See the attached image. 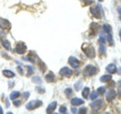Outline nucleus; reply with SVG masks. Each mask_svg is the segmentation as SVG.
I'll return each mask as SVG.
<instances>
[{
  "instance_id": "1",
  "label": "nucleus",
  "mask_w": 121,
  "mask_h": 114,
  "mask_svg": "<svg viewBox=\"0 0 121 114\" xmlns=\"http://www.w3.org/2000/svg\"><path fill=\"white\" fill-rule=\"evenodd\" d=\"M91 14L93 15L94 18H96V19H100V18L102 17L103 13H104V10H103L101 5L98 4V5H96L95 7H91Z\"/></svg>"
},
{
  "instance_id": "2",
  "label": "nucleus",
  "mask_w": 121,
  "mask_h": 114,
  "mask_svg": "<svg viewBox=\"0 0 121 114\" xmlns=\"http://www.w3.org/2000/svg\"><path fill=\"white\" fill-rule=\"evenodd\" d=\"M82 49L85 52V54L90 58H94L96 55V52H95V49L91 46V45H87V44H84L82 46Z\"/></svg>"
},
{
  "instance_id": "3",
  "label": "nucleus",
  "mask_w": 121,
  "mask_h": 114,
  "mask_svg": "<svg viewBox=\"0 0 121 114\" xmlns=\"http://www.w3.org/2000/svg\"><path fill=\"white\" fill-rule=\"evenodd\" d=\"M97 72H98V68H97L96 66H92V65H88V66H86V67H85L84 70H83L84 75L87 76V77L93 76V75H95Z\"/></svg>"
},
{
  "instance_id": "4",
  "label": "nucleus",
  "mask_w": 121,
  "mask_h": 114,
  "mask_svg": "<svg viewBox=\"0 0 121 114\" xmlns=\"http://www.w3.org/2000/svg\"><path fill=\"white\" fill-rule=\"evenodd\" d=\"M40 106H42V101H40V100H33V101H30L29 103H27L26 109L28 110H33V109H35L39 108Z\"/></svg>"
},
{
  "instance_id": "5",
  "label": "nucleus",
  "mask_w": 121,
  "mask_h": 114,
  "mask_svg": "<svg viewBox=\"0 0 121 114\" xmlns=\"http://www.w3.org/2000/svg\"><path fill=\"white\" fill-rule=\"evenodd\" d=\"M104 106V101L101 99H98V100H95L93 101L92 103L91 104V109L94 110V111H98L100 110Z\"/></svg>"
},
{
  "instance_id": "6",
  "label": "nucleus",
  "mask_w": 121,
  "mask_h": 114,
  "mask_svg": "<svg viewBox=\"0 0 121 114\" xmlns=\"http://www.w3.org/2000/svg\"><path fill=\"white\" fill-rule=\"evenodd\" d=\"M26 50H27V47L23 42H19L15 47L16 52L19 54H23L26 52Z\"/></svg>"
},
{
  "instance_id": "7",
  "label": "nucleus",
  "mask_w": 121,
  "mask_h": 114,
  "mask_svg": "<svg viewBox=\"0 0 121 114\" xmlns=\"http://www.w3.org/2000/svg\"><path fill=\"white\" fill-rule=\"evenodd\" d=\"M68 63H69V65H70L73 68H77V67H79V66H80V62H79V60L76 59V57H74V56H71L70 58H69Z\"/></svg>"
},
{
  "instance_id": "8",
  "label": "nucleus",
  "mask_w": 121,
  "mask_h": 114,
  "mask_svg": "<svg viewBox=\"0 0 121 114\" xmlns=\"http://www.w3.org/2000/svg\"><path fill=\"white\" fill-rule=\"evenodd\" d=\"M117 96V92L114 90V89H110L107 93H106V100L108 101V102H111V101H113V100L115 99V97Z\"/></svg>"
},
{
  "instance_id": "9",
  "label": "nucleus",
  "mask_w": 121,
  "mask_h": 114,
  "mask_svg": "<svg viewBox=\"0 0 121 114\" xmlns=\"http://www.w3.org/2000/svg\"><path fill=\"white\" fill-rule=\"evenodd\" d=\"M72 73H73L72 69H71V68H69L68 66H64V67H62V68L60 70V76H63V77H66V78L70 77V76L72 75Z\"/></svg>"
},
{
  "instance_id": "10",
  "label": "nucleus",
  "mask_w": 121,
  "mask_h": 114,
  "mask_svg": "<svg viewBox=\"0 0 121 114\" xmlns=\"http://www.w3.org/2000/svg\"><path fill=\"white\" fill-rule=\"evenodd\" d=\"M11 27V24H10V23L8 21V20H6V19H0V28H2L3 30L4 29H9Z\"/></svg>"
},
{
  "instance_id": "11",
  "label": "nucleus",
  "mask_w": 121,
  "mask_h": 114,
  "mask_svg": "<svg viewBox=\"0 0 121 114\" xmlns=\"http://www.w3.org/2000/svg\"><path fill=\"white\" fill-rule=\"evenodd\" d=\"M56 107H57V102H56V101L50 103V104L48 106V108H47V113H52V112L55 110Z\"/></svg>"
},
{
  "instance_id": "12",
  "label": "nucleus",
  "mask_w": 121,
  "mask_h": 114,
  "mask_svg": "<svg viewBox=\"0 0 121 114\" xmlns=\"http://www.w3.org/2000/svg\"><path fill=\"white\" fill-rule=\"evenodd\" d=\"M117 66L115 64H110V65H108L106 66V71L111 73V74L117 73Z\"/></svg>"
},
{
  "instance_id": "13",
  "label": "nucleus",
  "mask_w": 121,
  "mask_h": 114,
  "mask_svg": "<svg viewBox=\"0 0 121 114\" xmlns=\"http://www.w3.org/2000/svg\"><path fill=\"white\" fill-rule=\"evenodd\" d=\"M84 103H85L84 100L81 99V98H78V97H75V98H73L71 100V104L73 106H79V105H82Z\"/></svg>"
},
{
  "instance_id": "14",
  "label": "nucleus",
  "mask_w": 121,
  "mask_h": 114,
  "mask_svg": "<svg viewBox=\"0 0 121 114\" xmlns=\"http://www.w3.org/2000/svg\"><path fill=\"white\" fill-rule=\"evenodd\" d=\"M45 79L48 82H52V81H54L55 76H54V74L52 72H49V73H48L45 76Z\"/></svg>"
},
{
  "instance_id": "15",
  "label": "nucleus",
  "mask_w": 121,
  "mask_h": 114,
  "mask_svg": "<svg viewBox=\"0 0 121 114\" xmlns=\"http://www.w3.org/2000/svg\"><path fill=\"white\" fill-rule=\"evenodd\" d=\"M2 73H3V75H4L5 77H7V78H13V77L15 76V74L11 71V70H8V69L3 70Z\"/></svg>"
},
{
  "instance_id": "16",
  "label": "nucleus",
  "mask_w": 121,
  "mask_h": 114,
  "mask_svg": "<svg viewBox=\"0 0 121 114\" xmlns=\"http://www.w3.org/2000/svg\"><path fill=\"white\" fill-rule=\"evenodd\" d=\"M111 80H112V76L111 75H104V76H102L100 78V81L102 82H107V81H109Z\"/></svg>"
},
{
  "instance_id": "17",
  "label": "nucleus",
  "mask_w": 121,
  "mask_h": 114,
  "mask_svg": "<svg viewBox=\"0 0 121 114\" xmlns=\"http://www.w3.org/2000/svg\"><path fill=\"white\" fill-rule=\"evenodd\" d=\"M1 41H2V45H3V47L5 48V49H7V50H10V43L9 40H7V39H1Z\"/></svg>"
},
{
  "instance_id": "18",
  "label": "nucleus",
  "mask_w": 121,
  "mask_h": 114,
  "mask_svg": "<svg viewBox=\"0 0 121 114\" xmlns=\"http://www.w3.org/2000/svg\"><path fill=\"white\" fill-rule=\"evenodd\" d=\"M82 95L84 98H88L90 95V88L89 87H85L82 91Z\"/></svg>"
},
{
  "instance_id": "19",
  "label": "nucleus",
  "mask_w": 121,
  "mask_h": 114,
  "mask_svg": "<svg viewBox=\"0 0 121 114\" xmlns=\"http://www.w3.org/2000/svg\"><path fill=\"white\" fill-rule=\"evenodd\" d=\"M21 95V94H20V92H18V91H14V92H12L11 94H10V95H9V98L11 100H15L17 97H19Z\"/></svg>"
},
{
  "instance_id": "20",
  "label": "nucleus",
  "mask_w": 121,
  "mask_h": 114,
  "mask_svg": "<svg viewBox=\"0 0 121 114\" xmlns=\"http://www.w3.org/2000/svg\"><path fill=\"white\" fill-rule=\"evenodd\" d=\"M103 28H104V31L105 32L106 34H111V33H112V28H111V26L108 25V24H104Z\"/></svg>"
},
{
  "instance_id": "21",
  "label": "nucleus",
  "mask_w": 121,
  "mask_h": 114,
  "mask_svg": "<svg viewBox=\"0 0 121 114\" xmlns=\"http://www.w3.org/2000/svg\"><path fill=\"white\" fill-rule=\"evenodd\" d=\"M32 81H33V82H35V83H38V84L42 82V81H41V78H40L39 76H35V77H33Z\"/></svg>"
},
{
  "instance_id": "22",
  "label": "nucleus",
  "mask_w": 121,
  "mask_h": 114,
  "mask_svg": "<svg viewBox=\"0 0 121 114\" xmlns=\"http://www.w3.org/2000/svg\"><path fill=\"white\" fill-rule=\"evenodd\" d=\"M98 92L97 91H93L92 93L91 94V96H90V98H91V100H95L97 97H98Z\"/></svg>"
},
{
  "instance_id": "23",
  "label": "nucleus",
  "mask_w": 121,
  "mask_h": 114,
  "mask_svg": "<svg viewBox=\"0 0 121 114\" xmlns=\"http://www.w3.org/2000/svg\"><path fill=\"white\" fill-rule=\"evenodd\" d=\"M64 94L66 95V96H71L72 94H73V90L71 88H66L64 90Z\"/></svg>"
},
{
  "instance_id": "24",
  "label": "nucleus",
  "mask_w": 121,
  "mask_h": 114,
  "mask_svg": "<svg viewBox=\"0 0 121 114\" xmlns=\"http://www.w3.org/2000/svg\"><path fill=\"white\" fill-rule=\"evenodd\" d=\"M99 50H100V53H101V54H105L106 53V52H105L106 49H105V47H104V44H101Z\"/></svg>"
},
{
  "instance_id": "25",
  "label": "nucleus",
  "mask_w": 121,
  "mask_h": 114,
  "mask_svg": "<svg viewBox=\"0 0 121 114\" xmlns=\"http://www.w3.org/2000/svg\"><path fill=\"white\" fill-rule=\"evenodd\" d=\"M97 92H98V94H99V95H104V94L105 93V87H104V86L99 87V88H98V90H97Z\"/></svg>"
},
{
  "instance_id": "26",
  "label": "nucleus",
  "mask_w": 121,
  "mask_h": 114,
  "mask_svg": "<svg viewBox=\"0 0 121 114\" xmlns=\"http://www.w3.org/2000/svg\"><path fill=\"white\" fill-rule=\"evenodd\" d=\"M81 87H82V81H77V82H76L75 83V88H76V91H79L80 89H81Z\"/></svg>"
},
{
  "instance_id": "27",
  "label": "nucleus",
  "mask_w": 121,
  "mask_h": 114,
  "mask_svg": "<svg viewBox=\"0 0 121 114\" xmlns=\"http://www.w3.org/2000/svg\"><path fill=\"white\" fill-rule=\"evenodd\" d=\"M35 90H36V92H37V93H39V94H44V93L46 92L44 88L39 87V86H38V87H36V88H35Z\"/></svg>"
},
{
  "instance_id": "28",
  "label": "nucleus",
  "mask_w": 121,
  "mask_h": 114,
  "mask_svg": "<svg viewBox=\"0 0 121 114\" xmlns=\"http://www.w3.org/2000/svg\"><path fill=\"white\" fill-rule=\"evenodd\" d=\"M26 68H27V70H28V76H30V75H32L33 73H34V68L32 67V66H26Z\"/></svg>"
},
{
  "instance_id": "29",
  "label": "nucleus",
  "mask_w": 121,
  "mask_h": 114,
  "mask_svg": "<svg viewBox=\"0 0 121 114\" xmlns=\"http://www.w3.org/2000/svg\"><path fill=\"white\" fill-rule=\"evenodd\" d=\"M108 36H107V38H108V41L110 42L111 45H114V40H113V37H112V35L111 34H107Z\"/></svg>"
},
{
  "instance_id": "30",
  "label": "nucleus",
  "mask_w": 121,
  "mask_h": 114,
  "mask_svg": "<svg viewBox=\"0 0 121 114\" xmlns=\"http://www.w3.org/2000/svg\"><path fill=\"white\" fill-rule=\"evenodd\" d=\"M59 111H60V113H66V111H67V109H66V107H64V106H61L60 109H59Z\"/></svg>"
},
{
  "instance_id": "31",
  "label": "nucleus",
  "mask_w": 121,
  "mask_h": 114,
  "mask_svg": "<svg viewBox=\"0 0 121 114\" xmlns=\"http://www.w3.org/2000/svg\"><path fill=\"white\" fill-rule=\"evenodd\" d=\"M78 113H80V114H85V113H87V109L86 108H81L80 109H78V111H77Z\"/></svg>"
},
{
  "instance_id": "32",
  "label": "nucleus",
  "mask_w": 121,
  "mask_h": 114,
  "mask_svg": "<svg viewBox=\"0 0 121 114\" xmlns=\"http://www.w3.org/2000/svg\"><path fill=\"white\" fill-rule=\"evenodd\" d=\"M99 42L101 44H104L105 43V38H104V36H101L99 38Z\"/></svg>"
},
{
  "instance_id": "33",
  "label": "nucleus",
  "mask_w": 121,
  "mask_h": 114,
  "mask_svg": "<svg viewBox=\"0 0 121 114\" xmlns=\"http://www.w3.org/2000/svg\"><path fill=\"white\" fill-rule=\"evenodd\" d=\"M40 69H41V71H43V72L46 70V66L43 62H40Z\"/></svg>"
},
{
  "instance_id": "34",
  "label": "nucleus",
  "mask_w": 121,
  "mask_h": 114,
  "mask_svg": "<svg viewBox=\"0 0 121 114\" xmlns=\"http://www.w3.org/2000/svg\"><path fill=\"white\" fill-rule=\"evenodd\" d=\"M29 95H30V93H29V92H25V93H23V94H22V96H23L25 99H26V98H28V97H29Z\"/></svg>"
},
{
  "instance_id": "35",
  "label": "nucleus",
  "mask_w": 121,
  "mask_h": 114,
  "mask_svg": "<svg viewBox=\"0 0 121 114\" xmlns=\"http://www.w3.org/2000/svg\"><path fill=\"white\" fill-rule=\"evenodd\" d=\"M14 106H15V107L21 106V101H14Z\"/></svg>"
},
{
  "instance_id": "36",
  "label": "nucleus",
  "mask_w": 121,
  "mask_h": 114,
  "mask_svg": "<svg viewBox=\"0 0 121 114\" xmlns=\"http://www.w3.org/2000/svg\"><path fill=\"white\" fill-rule=\"evenodd\" d=\"M84 2L86 3V5H88V4H91L92 3V0H84Z\"/></svg>"
},
{
  "instance_id": "37",
  "label": "nucleus",
  "mask_w": 121,
  "mask_h": 114,
  "mask_svg": "<svg viewBox=\"0 0 121 114\" xmlns=\"http://www.w3.org/2000/svg\"><path fill=\"white\" fill-rule=\"evenodd\" d=\"M117 11H118V13H119V16H120V20H121V7H118V8H117Z\"/></svg>"
},
{
  "instance_id": "38",
  "label": "nucleus",
  "mask_w": 121,
  "mask_h": 114,
  "mask_svg": "<svg viewBox=\"0 0 121 114\" xmlns=\"http://www.w3.org/2000/svg\"><path fill=\"white\" fill-rule=\"evenodd\" d=\"M71 110H72V113H76V112H77V109H75V108H73Z\"/></svg>"
},
{
  "instance_id": "39",
  "label": "nucleus",
  "mask_w": 121,
  "mask_h": 114,
  "mask_svg": "<svg viewBox=\"0 0 121 114\" xmlns=\"http://www.w3.org/2000/svg\"><path fill=\"white\" fill-rule=\"evenodd\" d=\"M117 74L121 75V66H120V67H118V68L117 69Z\"/></svg>"
},
{
  "instance_id": "40",
  "label": "nucleus",
  "mask_w": 121,
  "mask_h": 114,
  "mask_svg": "<svg viewBox=\"0 0 121 114\" xmlns=\"http://www.w3.org/2000/svg\"><path fill=\"white\" fill-rule=\"evenodd\" d=\"M17 69H18V71L21 72V74H22V67H21V66H18V67H17Z\"/></svg>"
},
{
  "instance_id": "41",
  "label": "nucleus",
  "mask_w": 121,
  "mask_h": 114,
  "mask_svg": "<svg viewBox=\"0 0 121 114\" xmlns=\"http://www.w3.org/2000/svg\"><path fill=\"white\" fill-rule=\"evenodd\" d=\"M118 95H119V97L121 98V87H120V89L118 90Z\"/></svg>"
},
{
  "instance_id": "42",
  "label": "nucleus",
  "mask_w": 121,
  "mask_h": 114,
  "mask_svg": "<svg viewBox=\"0 0 121 114\" xmlns=\"http://www.w3.org/2000/svg\"><path fill=\"white\" fill-rule=\"evenodd\" d=\"M3 113V109L1 108V106H0V114H2Z\"/></svg>"
},
{
  "instance_id": "43",
  "label": "nucleus",
  "mask_w": 121,
  "mask_h": 114,
  "mask_svg": "<svg viewBox=\"0 0 121 114\" xmlns=\"http://www.w3.org/2000/svg\"><path fill=\"white\" fill-rule=\"evenodd\" d=\"M118 87H121V81H118Z\"/></svg>"
},
{
  "instance_id": "44",
  "label": "nucleus",
  "mask_w": 121,
  "mask_h": 114,
  "mask_svg": "<svg viewBox=\"0 0 121 114\" xmlns=\"http://www.w3.org/2000/svg\"><path fill=\"white\" fill-rule=\"evenodd\" d=\"M119 35H120V39H121V30H120V33H119Z\"/></svg>"
},
{
  "instance_id": "45",
  "label": "nucleus",
  "mask_w": 121,
  "mask_h": 114,
  "mask_svg": "<svg viewBox=\"0 0 121 114\" xmlns=\"http://www.w3.org/2000/svg\"><path fill=\"white\" fill-rule=\"evenodd\" d=\"M99 1H100V2H102V1H104V0H99Z\"/></svg>"
}]
</instances>
